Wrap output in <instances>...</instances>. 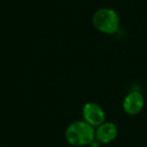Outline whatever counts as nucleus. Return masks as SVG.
Segmentation results:
<instances>
[{
    "label": "nucleus",
    "mask_w": 147,
    "mask_h": 147,
    "mask_svg": "<svg viewBox=\"0 0 147 147\" xmlns=\"http://www.w3.org/2000/svg\"><path fill=\"white\" fill-rule=\"evenodd\" d=\"M96 138V129L86 121H75L67 126L65 139L73 146H88Z\"/></svg>",
    "instance_id": "obj_1"
},
{
    "label": "nucleus",
    "mask_w": 147,
    "mask_h": 147,
    "mask_svg": "<svg viewBox=\"0 0 147 147\" xmlns=\"http://www.w3.org/2000/svg\"><path fill=\"white\" fill-rule=\"evenodd\" d=\"M92 23L98 31L105 34H114L120 26V17L112 8H100L93 14Z\"/></svg>",
    "instance_id": "obj_2"
},
{
    "label": "nucleus",
    "mask_w": 147,
    "mask_h": 147,
    "mask_svg": "<svg viewBox=\"0 0 147 147\" xmlns=\"http://www.w3.org/2000/svg\"><path fill=\"white\" fill-rule=\"evenodd\" d=\"M83 118L88 124L93 127H98L105 122L106 115L103 108L94 102H88L83 107Z\"/></svg>",
    "instance_id": "obj_3"
},
{
    "label": "nucleus",
    "mask_w": 147,
    "mask_h": 147,
    "mask_svg": "<svg viewBox=\"0 0 147 147\" xmlns=\"http://www.w3.org/2000/svg\"><path fill=\"white\" fill-rule=\"evenodd\" d=\"M144 107V98L139 91H132L123 100V109L128 115H137Z\"/></svg>",
    "instance_id": "obj_4"
},
{
    "label": "nucleus",
    "mask_w": 147,
    "mask_h": 147,
    "mask_svg": "<svg viewBox=\"0 0 147 147\" xmlns=\"http://www.w3.org/2000/svg\"><path fill=\"white\" fill-rule=\"evenodd\" d=\"M118 136V128L113 122H106L97 127L96 139L101 144H108Z\"/></svg>",
    "instance_id": "obj_5"
},
{
    "label": "nucleus",
    "mask_w": 147,
    "mask_h": 147,
    "mask_svg": "<svg viewBox=\"0 0 147 147\" xmlns=\"http://www.w3.org/2000/svg\"><path fill=\"white\" fill-rule=\"evenodd\" d=\"M0 147H4V146H0Z\"/></svg>",
    "instance_id": "obj_6"
}]
</instances>
